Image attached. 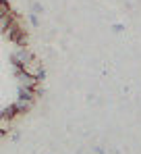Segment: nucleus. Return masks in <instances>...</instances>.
<instances>
[{
	"mask_svg": "<svg viewBox=\"0 0 141 154\" xmlns=\"http://www.w3.org/2000/svg\"><path fill=\"white\" fill-rule=\"evenodd\" d=\"M0 135H2V133H0Z\"/></svg>",
	"mask_w": 141,
	"mask_h": 154,
	"instance_id": "39448f33",
	"label": "nucleus"
},
{
	"mask_svg": "<svg viewBox=\"0 0 141 154\" xmlns=\"http://www.w3.org/2000/svg\"><path fill=\"white\" fill-rule=\"evenodd\" d=\"M13 13H8V15H4V17H0V33H6L8 31V27H10V21H13Z\"/></svg>",
	"mask_w": 141,
	"mask_h": 154,
	"instance_id": "7ed1b4c3",
	"label": "nucleus"
},
{
	"mask_svg": "<svg viewBox=\"0 0 141 154\" xmlns=\"http://www.w3.org/2000/svg\"><path fill=\"white\" fill-rule=\"evenodd\" d=\"M31 104H33V100L31 98H25V96H19V100L13 104L15 106V110H17V115H21V112H27L29 108H31Z\"/></svg>",
	"mask_w": 141,
	"mask_h": 154,
	"instance_id": "f03ea898",
	"label": "nucleus"
},
{
	"mask_svg": "<svg viewBox=\"0 0 141 154\" xmlns=\"http://www.w3.org/2000/svg\"><path fill=\"white\" fill-rule=\"evenodd\" d=\"M21 71L27 73V75L35 77V79H40V77L44 75V67H42V60L40 58H35V56H31L27 63H25L23 67H21Z\"/></svg>",
	"mask_w": 141,
	"mask_h": 154,
	"instance_id": "f257e3e1",
	"label": "nucleus"
},
{
	"mask_svg": "<svg viewBox=\"0 0 141 154\" xmlns=\"http://www.w3.org/2000/svg\"><path fill=\"white\" fill-rule=\"evenodd\" d=\"M8 13H10V6H8V2H6V0H0V17L8 15Z\"/></svg>",
	"mask_w": 141,
	"mask_h": 154,
	"instance_id": "20e7f679",
	"label": "nucleus"
}]
</instances>
